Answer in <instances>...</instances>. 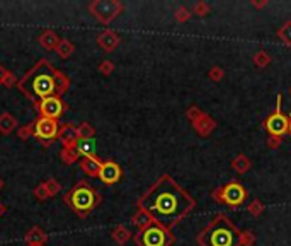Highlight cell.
Here are the masks:
<instances>
[{
  "label": "cell",
  "instance_id": "obj_1",
  "mask_svg": "<svg viewBox=\"0 0 291 246\" xmlns=\"http://www.w3.org/2000/svg\"><path fill=\"white\" fill-rule=\"evenodd\" d=\"M138 207L145 210L155 224H160L165 229H170L174 224H177L182 217L191 212L194 200L184 188L175 183L174 178L165 174L140 198Z\"/></svg>",
  "mask_w": 291,
  "mask_h": 246
},
{
  "label": "cell",
  "instance_id": "obj_2",
  "mask_svg": "<svg viewBox=\"0 0 291 246\" xmlns=\"http://www.w3.org/2000/svg\"><path fill=\"white\" fill-rule=\"evenodd\" d=\"M56 72L48 60H39L27 76L17 82L21 92L27 96L32 101H41L49 96H58L56 91Z\"/></svg>",
  "mask_w": 291,
  "mask_h": 246
},
{
  "label": "cell",
  "instance_id": "obj_3",
  "mask_svg": "<svg viewBox=\"0 0 291 246\" xmlns=\"http://www.w3.org/2000/svg\"><path fill=\"white\" fill-rule=\"evenodd\" d=\"M197 243L201 246H237L240 243L239 231L226 216H218L204 227Z\"/></svg>",
  "mask_w": 291,
  "mask_h": 246
},
{
  "label": "cell",
  "instance_id": "obj_4",
  "mask_svg": "<svg viewBox=\"0 0 291 246\" xmlns=\"http://www.w3.org/2000/svg\"><path fill=\"white\" fill-rule=\"evenodd\" d=\"M65 202L73 209L78 216H87L94 207L100 202V197L89 187L85 181L75 185L67 195H65Z\"/></svg>",
  "mask_w": 291,
  "mask_h": 246
},
{
  "label": "cell",
  "instance_id": "obj_5",
  "mask_svg": "<svg viewBox=\"0 0 291 246\" xmlns=\"http://www.w3.org/2000/svg\"><path fill=\"white\" fill-rule=\"evenodd\" d=\"M135 240L138 246H170L172 241H174L169 229H165V227L155 222L140 231Z\"/></svg>",
  "mask_w": 291,
  "mask_h": 246
},
{
  "label": "cell",
  "instance_id": "obj_6",
  "mask_svg": "<svg viewBox=\"0 0 291 246\" xmlns=\"http://www.w3.org/2000/svg\"><path fill=\"white\" fill-rule=\"evenodd\" d=\"M89 10H91V14L97 21L107 24L114 17L120 16L121 10H123V5L120 2H116V0H96V2L89 3Z\"/></svg>",
  "mask_w": 291,
  "mask_h": 246
},
{
  "label": "cell",
  "instance_id": "obj_7",
  "mask_svg": "<svg viewBox=\"0 0 291 246\" xmlns=\"http://www.w3.org/2000/svg\"><path fill=\"white\" fill-rule=\"evenodd\" d=\"M60 134V127L56 120H49L45 118V116H39L34 122V137L38 140L45 142V144H49L55 138H58Z\"/></svg>",
  "mask_w": 291,
  "mask_h": 246
},
{
  "label": "cell",
  "instance_id": "obj_8",
  "mask_svg": "<svg viewBox=\"0 0 291 246\" xmlns=\"http://www.w3.org/2000/svg\"><path fill=\"white\" fill-rule=\"evenodd\" d=\"M279 105H281V96H278V108H276V111L266 120V128L276 138L285 135L286 132H290V118L286 115H283Z\"/></svg>",
  "mask_w": 291,
  "mask_h": 246
},
{
  "label": "cell",
  "instance_id": "obj_9",
  "mask_svg": "<svg viewBox=\"0 0 291 246\" xmlns=\"http://www.w3.org/2000/svg\"><path fill=\"white\" fill-rule=\"evenodd\" d=\"M38 111L45 118L56 120L58 122V118L65 111V105L62 99H60V96H49V98H45L38 103Z\"/></svg>",
  "mask_w": 291,
  "mask_h": 246
},
{
  "label": "cell",
  "instance_id": "obj_10",
  "mask_svg": "<svg viewBox=\"0 0 291 246\" xmlns=\"http://www.w3.org/2000/svg\"><path fill=\"white\" fill-rule=\"evenodd\" d=\"M220 193H221L220 200L230 207H239L247 197L245 188H243L240 183H237V181H232V183L225 185V187L220 190Z\"/></svg>",
  "mask_w": 291,
  "mask_h": 246
},
{
  "label": "cell",
  "instance_id": "obj_11",
  "mask_svg": "<svg viewBox=\"0 0 291 246\" xmlns=\"http://www.w3.org/2000/svg\"><path fill=\"white\" fill-rule=\"evenodd\" d=\"M121 176H123V171H121L120 164L114 163V161L102 163L99 173H97V178H99V180L102 181V183H106V185L118 183V181L121 180Z\"/></svg>",
  "mask_w": 291,
  "mask_h": 246
},
{
  "label": "cell",
  "instance_id": "obj_12",
  "mask_svg": "<svg viewBox=\"0 0 291 246\" xmlns=\"http://www.w3.org/2000/svg\"><path fill=\"white\" fill-rule=\"evenodd\" d=\"M58 138L62 140L63 147H75V144L78 142L77 127H73V125H63V127L60 128Z\"/></svg>",
  "mask_w": 291,
  "mask_h": 246
},
{
  "label": "cell",
  "instance_id": "obj_13",
  "mask_svg": "<svg viewBox=\"0 0 291 246\" xmlns=\"http://www.w3.org/2000/svg\"><path fill=\"white\" fill-rule=\"evenodd\" d=\"M75 151H77L78 158H96V142L94 138H78L75 144Z\"/></svg>",
  "mask_w": 291,
  "mask_h": 246
},
{
  "label": "cell",
  "instance_id": "obj_14",
  "mask_svg": "<svg viewBox=\"0 0 291 246\" xmlns=\"http://www.w3.org/2000/svg\"><path fill=\"white\" fill-rule=\"evenodd\" d=\"M97 43H99L100 48H104L106 52H113L118 45H120V36L113 31H102V33L97 36Z\"/></svg>",
  "mask_w": 291,
  "mask_h": 246
},
{
  "label": "cell",
  "instance_id": "obj_15",
  "mask_svg": "<svg viewBox=\"0 0 291 246\" xmlns=\"http://www.w3.org/2000/svg\"><path fill=\"white\" fill-rule=\"evenodd\" d=\"M100 166H102V163L97 158H85V159H82V163H80L82 171H84L85 174H89V176H97Z\"/></svg>",
  "mask_w": 291,
  "mask_h": 246
},
{
  "label": "cell",
  "instance_id": "obj_16",
  "mask_svg": "<svg viewBox=\"0 0 291 246\" xmlns=\"http://www.w3.org/2000/svg\"><path fill=\"white\" fill-rule=\"evenodd\" d=\"M39 43H41V46L46 50H56V46H58V43H60V38L56 36L55 31L46 29L45 33L39 36Z\"/></svg>",
  "mask_w": 291,
  "mask_h": 246
},
{
  "label": "cell",
  "instance_id": "obj_17",
  "mask_svg": "<svg viewBox=\"0 0 291 246\" xmlns=\"http://www.w3.org/2000/svg\"><path fill=\"white\" fill-rule=\"evenodd\" d=\"M26 243L27 245H45L46 243V233L39 227H31L26 233Z\"/></svg>",
  "mask_w": 291,
  "mask_h": 246
},
{
  "label": "cell",
  "instance_id": "obj_18",
  "mask_svg": "<svg viewBox=\"0 0 291 246\" xmlns=\"http://www.w3.org/2000/svg\"><path fill=\"white\" fill-rule=\"evenodd\" d=\"M16 127H17V120L10 113H2L0 115V134L3 135L12 134V130Z\"/></svg>",
  "mask_w": 291,
  "mask_h": 246
},
{
  "label": "cell",
  "instance_id": "obj_19",
  "mask_svg": "<svg viewBox=\"0 0 291 246\" xmlns=\"http://www.w3.org/2000/svg\"><path fill=\"white\" fill-rule=\"evenodd\" d=\"M133 224H135V226H138L140 231H142V229H145V227L152 226V224H153V219L148 216V214L145 212V210L140 209L138 212H136L135 216H133Z\"/></svg>",
  "mask_w": 291,
  "mask_h": 246
},
{
  "label": "cell",
  "instance_id": "obj_20",
  "mask_svg": "<svg viewBox=\"0 0 291 246\" xmlns=\"http://www.w3.org/2000/svg\"><path fill=\"white\" fill-rule=\"evenodd\" d=\"M131 238V233L126 229L124 226H116L114 227V231H113V240L116 241L118 245H126L128 243V240Z\"/></svg>",
  "mask_w": 291,
  "mask_h": 246
},
{
  "label": "cell",
  "instance_id": "obj_21",
  "mask_svg": "<svg viewBox=\"0 0 291 246\" xmlns=\"http://www.w3.org/2000/svg\"><path fill=\"white\" fill-rule=\"evenodd\" d=\"M73 45H72V41H68V40H60L58 43V46H56V50L55 52L60 55V58H68V56L73 53Z\"/></svg>",
  "mask_w": 291,
  "mask_h": 246
},
{
  "label": "cell",
  "instance_id": "obj_22",
  "mask_svg": "<svg viewBox=\"0 0 291 246\" xmlns=\"http://www.w3.org/2000/svg\"><path fill=\"white\" fill-rule=\"evenodd\" d=\"M194 127H196V130L199 132L201 135H206L208 132L215 127V123H213V120L208 118V116H201V120H197V122L194 123Z\"/></svg>",
  "mask_w": 291,
  "mask_h": 246
},
{
  "label": "cell",
  "instance_id": "obj_23",
  "mask_svg": "<svg viewBox=\"0 0 291 246\" xmlns=\"http://www.w3.org/2000/svg\"><path fill=\"white\" fill-rule=\"evenodd\" d=\"M77 132H78V138H94V127H92L91 123H80V127H77Z\"/></svg>",
  "mask_w": 291,
  "mask_h": 246
},
{
  "label": "cell",
  "instance_id": "obj_24",
  "mask_svg": "<svg viewBox=\"0 0 291 246\" xmlns=\"http://www.w3.org/2000/svg\"><path fill=\"white\" fill-rule=\"evenodd\" d=\"M78 159V154L75 151V147H63L62 151V161L65 164H73Z\"/></svg>",
  "mask_w": 291,
  "mask_h": 246
},
{
  "label": "cell",
  "instance_id": "obj_25",
  "mask_svg": "<svg viewBox=\"0 0 291 246\" xmlns=\"http://www.w3.org/2000/svg\"><path fill=\"white\" fill-rule=\"evenodd\" d=\"M233 167H235L239 173H243V171H247L250 167V163L247 158H243V156H239L237 159H233Z\"/></svg>",
  "mask_w": 291,
  "mask_h": 246
},
{
  "label": "cell",
  "instance_id": "obj_26",
  "mask_svg": "<svg viewBox=\"0 0 291 246\" xmlns=\"http://www.w3.org/2000/svg\"><path fill=\"white\" fill-rule=\"evenodd\" d=\"M67 89H68V79L62 72H56V91H58V96L63 94Z\"/></svg>",
  "mask_w": 291,
  "mask_h": 246
},
{
  "label": "cell",
  "instance_id": "obj_27",
  "mask_svg": "<svg viewBox=\"0 0 291 246\" xmlns=\"http://www.w3.org/2000/svg\"><path fill=\"white\" fill-rule=\"evenodd\" d=\"M45 187H46V191H48V195L51 197V195H56L60 190H62V187H60V183L56 180H46L45 181Z\"/></svg>",
  "mask_w": 291,
  "mask_h": 246
},
{
  "label": "cell",
  "instance_id": "obj_28",
  "mask_svg": "<svg viewBox=\"0 0 291 246\" xmlns=\"http://www.w3.org/2000/svg\"><path fill=\"white\" fill-rule=\"evenodd\" d=\"M279 38H281L285 43H288V45H291V23H286L285 26L279 29Z\"/></svg>",
  "mask_w": 291,
  "mask_h": 246
},
{
  "label": "cell",
  "instance_id": "obj_29",
  "mask_svg": "<svg viewBox=\"0 0 291 246\" xmlns=\"http://www.w3.org/2000/svg\"><path fill=\"white\" fill-rule=\"evenodd\" d=\"M32 135L34 137V123L32 125H29V127H23L19 130V137L23 138V140H26V138H29Z\"/></svg>",
  "mask_w": 291,
  "mask_h": 246
},
{
  "label": "cell",
  "instance_id": "obj_30",
  "mask_svg": "<svg viewBox=\"0 0 291 246\" xmlns=\"http://www.w3.org/2000/svg\"><path fill=\"white\" fill-rule=\"evenodd\" d=\"M99 70H100V74H104V76H109V74L114 70V63L109 62V60H104V62L99 65Z\"/></svg>",
  "mask_w": 291,
  "mask_h": 246
},
{
  "label": "cell",
  "instance_id": "obj_31",
  "mask_svg": "<svg viewBox=\"0 0 291 246\" xmlns=\"http://www.w3.org/2000/svg\"><path fill=\"white\" fill-rule=\"evenodd\" d=\"M34 195H36V198H39V200H45V198H48V197H49L48 191H46L45 183H41V185H39V187H36V188H34Z\"/></svg>",
  "mask_w": 291,
  "mask_h": 246
},
{
  "label": "cell",
  "instance_id": "obj_32",
  "mask_svg": "<svg viewBox=\"0 0 291 246\" xmlns=\"http://www.w3.org/2000/svg\"><path fill=\"white\" fill-rule=\"evenodd\" d=\"M262 209H264V205H261V202H259V200H254L252 205H249V212L254 214V216H259Z\"/></svg>",
  "mask_w": 291,
  "mask_h": 246
},
{
  "label": "cell",
  "instance_id": "obj_33",
  "mask_svg": "<svg viewBox=\"0 0 291 246\" xmlns=\"http://www.w3.org/2000/svg\"><path fill=\"white\" fill-rule=\"evenodd\" d=\"M17 82V79H16V76H14V74H7V77L5 79H3V82H2V85H5V87H12L14 84H16Z\"/></svg>",
  "mask_w": 291,
  "mask_h": 246
},
{
  "label": "cell",
  "instance_id": "obj_34",
  "mask_svg": "<svg viewBox=\"0 0 291 246\" xmlns=\"http://www.w3.org/2000/svg\"><path fill=\"white\" fill-rule=\"evenodd\" d=\"M252 241H254V238H252V234H250V233H245V234H242V236H240V243H242L243 246H250V245H252Z\"/></svg>",
  "mask_w": 291,
  "mask_h": 246
},
{
  "label": "cell",
  "instance_id": "obj_35",
  "mask_svg": "<svg viewBox=\"0 0 291 246\" xmlns=\"http://www.w3.org/2000/svg\"><path fill=\"white\" fill-rule=\"evenodd\" d=\"M257 58H256V62H257V65L259 67H262V65H266V63H269V56L266 55V53H257Z\"/></svg>",
  "mask_w": 291,
  "mask_h": 246
},
{
  "label": "cell",
  "instance_id": "obj_36",
  "mask_svg": "<svg viewBox=\"0 0 291 246\" xmlns=\"http://www.w3.org/2000/svg\"><path fill=\"white\" fill-rule=\"evenodd\" d=\"M221 76H223V74H221V70L218 69V67H215V69L211 70V74H210V77H211V79H215V81H218Z\"/></svg>",
  "mask_w": 291,
  "mask_h": 246
},
{
  "label": "cell",
  "instance_id": "obj_37",
  "mask_svg": "<svg viewBox=\"0 0 291 246\" xmlns=\"http://www.w3.org/2000/svg\"><path fill=\"white\" fill-rule=\"evenodd\" d=\"M7 74H9V72H7L5 67H0V84H2L3 79H5V77H7Z\"/></svg>",
  "mask_w": 291,
  "mask_h": 246
},
{
  "label": "cell",
  "instance_id": "obj_38",
  "mask_svg": "<svg viewBox=\"0 0 291 246\" xmlns=\"http://www.w3.org/2000/svg\"><path fill=\"white\" fill-rule=\"evenodd\" d=\"M3 188V181H2V178H0V190Z\"/></svg>",
  "mask_w": 291,
  "mask_h": 246
},
{
  "label": "cell",
  "instance_id": "obj_39",
  "mask_svg": "<svg viewBox=\"0 0 291 246\" xmlns=\"http://www.w3.org/2000/svg\"><path fill=\"white\" fill-rule=\"evenodd\" d=\"M2 214H3V207L0 205V216H2Z\"/></svg>",
  "mask_w": 291,
  "mask_h": 246
},
{
  "label": "cell",
  "instance_id": "obj_40",
  "mask_svg": "<svg viewBox=\"0 0 291 246\" xmlns=\"http://www.w3.org/2000/svg\"><path fill=\"white\" fill-rule=\"evenodd\" d=\"M290 134H291V116H290Z\"/></svg>",
  "mask_w": 291,
  "mask_h": 246
},
{
  "label": "cell",
  "instance_id": "obj_41",
  "mask_svg": "<svg viewBox=\"0 0 291 246\" xmlns=\"http://www.w3.org/2000/svg\"><path fill=\"white\" fill-rule=\"evenodd\" d=\"M29 246H45V245H29Z\"/></svg>",
  "mask_w": 291,
  "mask_h": 246
},
{
  "label": "cell",
  "instance_id": "obj_42",
  "mask_svg": "<svg viewBox=\"0 0 291 246\" xmlns=\"http://www.w3.org/2000/svg\"><path fill=\"white\" fill-rule=\"evenodd\" d=\"M290 92H291V89H290Z\"/></svg>",
  "mask_w": 291,
  "mask_h": 246
}]
</instances>
